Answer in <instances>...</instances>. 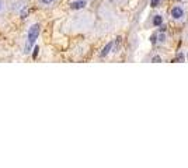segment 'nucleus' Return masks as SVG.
<instances>
[{"instance_id":"7","label":"nucleus","mask_w":188,"mask_h":168,"mask_svg":"<svg viewBox=\"0 0 188 168\" xmlns=\"http://www.w3.org/2000/svg\"><path fill=\"white\" fill-rule=\"evenodd\" d=\"M156 38H157V41H159V42H164V41H166V35H164V32H160Z\"/></svg>"},{"instance_id":"11","label":"nucleus","mask_w":188,"mask_h":168,"mask_svg":"<svg viewBox=\"0 0 188 168\" xmlns=\"http://www.w3.org/2000/svg\"><path fill=\"white\" fill-rule=\"evenodd\" d=\"M55 0H41V3H42V4H52V3H54Z\"/></svg>"},{"instance_id":"3","label":"nucleus","mask_w":188,"mask_h":168,"mask_svg":"<svg viewBox=\"0 0 188 168\" xmlns=\"http://www.w3.org/2000/svg\"><path fill=\"white\" fill-rule=\"evenodd\" d=\"M84 6H86V1H84V0H77V1H73V3L70 4V9H72V10H80V9H84Z\"/></svg>"},{"instance_id":"5","label":"nucleus","mask_w":188,"mask_h":168,"mask_svg":"<svg viewBox=\"0 0 188 168\" xmlns=\"http://www.w3.org/2000/svg\"><path fill=\"white\" fill-rule=\"evenodd\" d=\"M152 22H153L155 27H160L161 24H163V17H161L160 14H157V16L153 17V21H152Z\"/></svg>"},{"instance_id":"4","label":"nucleus","mask_w":188,"mask_h":168,"mask_svg":"<svg viewBox=\"0 0 188 168\" xmlns=\"http://www.w3.org/2000/svg\"><path fill=\"white\" fill-rule=\"evenodd\" d=\"M113 46H114V42H108L107 45L102 48V51H101V53H100V55H101V56H107L108 53L113 51Z\"/></svg>"},{"instance_id":"12","label":"nucleus","mask_w":188,"mask_h":168,"mask_svg":"<svg viewBox=\"0 0 188 168\" xmlns=\"http://www.w3.org/2000/svg\"><path fill=\"white\" fill-rule=\"evenodd\" d=\"M150 42H152V43H156V42H157L156 35H152V37H150Z\"/></svg>"},{"instance_id":"6","label":"nucleus","mask_w":188,"mask_h":168,"mask_svg":"<svg viewBox=\"0 0 188 168\" xmlns=\"http://www.w3.org/2000/svg\"><path fill=\"white\" fill-rule=\"evenodd\" d=\"M184 59H185L184 53L183 52H178L177 56H176V62H184Z\"/></svg>"},{"instance_id":"2","label":"nucleus","mask_w":188,"mask_h":168,"mask_svg":"<svg viewBox=\"0 0 188 168\" xmlns=\"http://www.w3.org/2000/svg\"><path fill=\"white\" fill-rule=\"evenodd\" d=\"M171 17L174 20H180V18H183L184 17V10L183 7H180V6H176V7H173L171 10Z\"/></svg>"},{"instance_id":"10","label":"nucleus","mask_w":188,"mask_h":168,"mask_svg":"<svg viewBox=\"0 0 188 168\" xmlns=\"http://www.w3.org/2000/svg\"><path fill=\"white\" fill-rule=\"evenodd\" d=\"M152 62H153V63H159V62H161V58H160V56H153Z\"/></svg>"},{"instance_id":"8","label":"nucleus","mask_w":188,"mask_h":168,"mask_svg":"<svg viewBox=\"0 0 188 168\" xmlns=\"http://www.w3.org/2000/svg\"><path fill=\"white\" fill-rule=\"evenodd\" d=\"M160 4V0H150V6L152 7H157Z\"/></svg>"},{"instance_id":"1","label":"nucleus","mask_w":188,"mask_h":168,"mask_svg":"<svg viewBox=\"0 0 188 168\" xmlns=\"http://www.w3.org/2000/svg\"><path fill=\"white\" fill-rule=\"evenodd\" d=\"M38 35H39V24H32L30 27V31H28L27 35V43H25V48H24V53L28 55L31 52V49L35 45V41L38 39Z\"/></svg>"},{"instance_id":"9","label":"nucleus","mask_w":188,"mask_h":168,"mask_svg":"<svg viewBox=\"0 0 188 168\" xmlns=\"http://www.w3.org/2000/svg\"><path fill=\"white\" fill-rule=\"evenodd\" d=\"M38 51H39V48H38V46H34V53H32V58H34V59L38 56Z\"/></svg>"},{"instance_id":"13","label":"nucleus","mask_w":188,"mask_h":168,"mask_svg":"<svg viewBox=\"0 0 188 168\" xmlns=\"http://www.w3.org/2000/svg\"><path fill=\"white\" fill-rule=\"evenodd\" d=\"M0 10H1V1H0Z\"/></svg>"}]
</instances>
